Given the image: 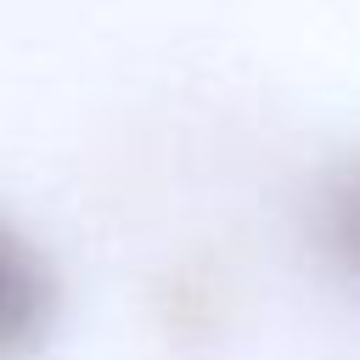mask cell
I'll list each match as a JSON object with an SVG mask.
<instances>
[{
  "instance_id": "cell-1",
  "label": "cell",
  "mask_w": 360,
  "mask_h": 360,
  "mask_svg": "<svg viewBox=\"0 0 360 360\" xmlns=\"http://www.w3.org/2000/svg\"><path fill=\"white\" fill-rule=\"evenodd\" d=\"M51 321V270L28 236L0 225V360L39 343Z\"/></svg>"
},
{
  "instance_id": "cell-2",
  "label": "cell",
  "mask_w": 360,
  "mask_h": 360,
  "mask_svg": "<svg viewBox=\"0 0 360 360\" xmlns=\"http://www.w3.org/2000/svg\"><path fill=\"white\" fill-rule=\"evenodd\" d=\"M321 236H326L332 259L349 276H360V163L332 180V191L321 202Z\"/></svg>"
}]
</instances>
